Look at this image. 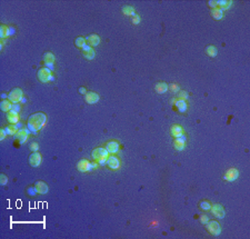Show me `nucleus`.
<instances>
[{
	"label": "nucleus",
	"mask_w": 250,
	"mask_h": 239,
	"mask_svg": "<svg viewBox=\"0 0 250 239\" xmlns=\"http://www.w3.org/2000/svg\"><path fill=\"white\" fill-rule=\"evenodd\" d=\"M211 17L216 20H220L223 17V11L219 8H215L211 10Z\"/></svg>",
	"instance_id": "nucleus-25"
},
{
	"label": "nucleus",
	"mask_w": 250,
	"mask_h": 239,
	"mask_svg": "<svg viewBox=\"0 0 250 239\" xmlns=\"http://www.w3.org/2000/svg\"><path fill=\"white\" fill-rule=\"evenodd\" d=\"M119 144L117 141H109L106 145V150L108 151L109 153H116L119 151Z\"/></svg>",
	"instance_id": "nucleus-19"
},
{
	"label": "nucleus",
	"mask_w": 250,
	"mask_h": 239,
	"mask_svg": "<svg viewBox=\"0 0 250 239\" xmlns=\"http://www.w3.org/2000/svg\"><path fill=\"white\" fill-rule=\"evenodd\" d=\"M82 56L87 59V60H92V59H94L96 53H94V50L92 49L90 46L86 44V46L82 48Z\"/></svg>",
	"instance_id": "nucleus-12"
},
{
	"label": "nucleus",
	"mask_w": 250,
	"mask_h": 239,
	"mask_svg": "<svg viewBox=\"0 0 250 239\" xmlns=\"http://www.w3.org/2000/svg\"><path fill=\"white\" fill-rule=\"evenodd\" d=\"M172 103L177 107V109L180 112H185V111L187 110V108H188V105H187L186 100H181V99H172Z\"/></svg>",
	"instance_id": "nucleus-18"
},
{
	"label": "nucleus",
	"mask_w": 250,
	"mask_h": 239,
	"mask_svg": "<svg viewBox=\"0 0 250 239\" xmlns=\"http://www.w3.org/2000/svg\"><path fill=\"white\" fill-rule=\"evenodd\" d=\"M200 221H201V224H203V225H206L207 222L209 221V217L206 216V215H202V216H200Z\"/></svg>",
	"instance_id": "nucleus-34"
},
{
	"label": "nucleus",
	"mask_w": 250,
	"mask_h": 239,
	"mask_svg": "<svg viewBox=\"0 0 250 239\" xmlns=\"http://www.w3.org/2000/svg\"><path fill=\"white\" fill-rule=\"evenodd\" d=\"M6 136H7L6 129H1V131H0V139H1V140H3V139L6 138Z\"/></svg>",
	"instance_id": "nucleus-38"
},
{
	"label": "nucleus",
	"mask_w": 250,
	"mask_h": 239,
	"mask_svg": "<svg viewBox=\"0 0 250 239\" xmlns=\"http://www.w3.org/2000/svg\"><path fill=\"white\" fill-rule=\"evenodd\" d=\"M9 32H10V36H11V35H14V33H15V28H12V27L9 28Z\"/></svg>",
	"instance_id": "nucleus-44"
},
{
	"label": "nucleus",
	"mask_w": 250,
	"mask_h": 239,
	"mask_svg": "<svg viewBox=\"0 0 250 239\" xmlns=\"http://www.w3.org/2000/svg\"><path fill=\"white\" fill-rule=\"evenodd\" d=\"M8 36H10V32H9V27H7V26H1L0 27V37H1V39H5L7 38Z\"/></svg>",
	"instance_id": "nucleus-28"
},
{
	"label": "nucleus",
	"mask_w": 250,
	"mask_h": 239,
	"mask_svg": "<svg viewBox=\"0 0 250 239\" xmlns=\"http://www.w3.org/2000/svg\"><path fill=\"white\" fill-rule=\"evenodd\" d=\"M206 228H207V230H208L211 235H214V236H219L220 233H221V227H220L219 224L217 221H215V220L207 222Z\"/></svg>",
	"instance_id": "nucleus-4"
},
{
	"label": "nucleus",
	"mask_w": 250,
	"mask_h": 239,
	"mask_svg": "<svg viewBox=\"0 0 250 239\" xmlns=\"http://www.w3.org/2000/svg\"><path fill=\"white\" fill-rule=\"evenodd\" d=\"M206 52H207V55L209 57H216L217 53H218V50H217V48L215 46H208V47L206 48Z\"/></svg>",
	"instance_id": "nucleus-29"
},
{
	"label": "nucleus",
	"mask_w": 250,
	"mask_h": 239,
	"mask_svg": "<svg viewBox=\"0 0 250 239\" xmlns=\"http://www.w3.org/2000/svg\"><path fill=\"white\" fill-rule=\"evenodd\" d=\"M30 149L32 150L33 153H36V151H38V149H39V145L37 144V142H32V144L30 145Z\"/></svg>",
	"instance_id": "nucleus-35"
},
{
	"label": "nucleus",
	"mask_w": 250,
	"mask_h": 239,
	"mask_svg": "<svg viewBox=\"0 0 250 239\" xmlns=\"http://www.w3.org/2000/svg\"><path fill=\"white\" fill-rule=\"evenodd\" d=\"M0 108H1L2 111L8 112V111H10L12 109V103H11L10 100H2L1 103H0Z\"/></svg>",
	"instance_id": "nucleus-24"
},
{
	"label": "nucleus",
	"mask_w": 250,
	"mask_h": 239,
	"mask_svg": "<svg viewBox=\"0 0 250 239\" xmlns=\"http://www.w3.org/2000/svg\"><path fill=\"white\" fill-rule=\"evenodd\" d=\"M6 129V132H7V135H10V136H14V135H16L17 132H18V130H19V128L17 127V125H10L8 126L7 128H5Z\"/></svg>",
	"instance_id": "nucleus-26"
},
{
	"label": "nucleus",
	"mask_w": 250,
	"mask_h": 239,
	"mask_svg": "<svg viewBox=\"0 0 250 239\" xmlns=\"http://www.w3.org/2000/svg\"><path fill=\"white\" fill-rule=\"evenodd\" d=\"M106 162H107L108 167L109 168H111V169L117 170L120 168V160L117 158V157H115V156H109Z\"/></svg>",
	"instance_id": "nucleus-8"
},
{
	"label": "nucleus",
	"mask_w": 250,
	"mask_h": 239,
	"mask_svg": "<svg viewBox=\"0 0 250 239\" xmlns=\"http://www.w3.org/2000/svg\"><path fill=\"white\" fill-rule=\"evenodd\" d=\"M86 44H87L86 38H83V37H78V38L76 39V46H77L78 48H81V49H82Z\"/></svg>",
	"instance_id": "nucleus-30"
},
{
	"label": "nucleus",
	"mask_w": 250,
	"mask_h": 239,
	"mask_svg": "<svg viewBox=\"0 0 250 239\" xmlns=\"http://www.w3.org/2000/svg\"><path fill=\"white\" fill-rule=\"evenodd\" d=\"M44 62H46V66L48 67V69L53 70V68H55V67H53V65H55V56H53L51 52L44 53Z\"/></svg>",
	"instance_id": "nucleus-14"
},
{
	"label": "nucleus",
	"mask_w": 250,
	"mask_h": 239,
	"mask_svg": "<svg viewBox=\"0 0 250 239\" xmlns=\"http://www.w3.org/2000/svg\"><path fill=\"white\" fill-rule=\"evenodd\" d=\"M109 157V153L106 150V148H96V149L92 151V158L97 161L98 164L103 165L107 161Z\"/></svg>",
	"instance_id": "nucleus-2"
},
{
	"label": "nucleus",
	"mask_w": 250,
	"mask_h": 239,
	"mask_svg": "<svg viewBox=\"0 0 250 239\" xmlns=\"http://www.w3.org/2000/svg\"><path fill=\"white\" fill-rule=\"evenodd\" d=\"M12 110L16 111V112H19V111H20V106L18 105V103H14V105H12Z\"/></svg>",
	"instance_id": "nucleus-40"
},
{
	"label": "nucleus",
	"mask_w": 250,
	"mask_h": 239,
	"mask_svg": "<svg viewBox=\"0 0 250 239\" xmlns=\"http://www.w3.org/2000/svg\"><path fill=\"white\" fill-rule=\"evenodd\" d=\"M35 188H36L37 192L40 195H44L48 192V186L46 185V182H44V181H37Z\"/></svg>",
	"instance_id": "nucleus-20"
},
{
	"label": "nucleus",
	"mask_w": 250,
	"mask_h": 239,
	"mask_svg": "<svg viewBox=\"0 0 250 239\" xmlns=\"http://www.w3.org/2000/svg\"><path fill=\"white\" fill-rule=\"evenodd\" d=\"M168 89H170V91L172 94H178V92L180 91L179 86H178L177 83H170V86H168Z\"/></svg>",
	"instance_id": "nucleus-31"
},
{
	"label": "nucleus",
	"mask_w": 250,
	"mask_h": 239,
	"mask_svg": "<svg viewBox=\"0 0 250 239\" xmlns=\"http://www.w3.org/2000/svg\"><path fill=\"white\" fill-rule=\"evenodd\" d=\"M29 133H30V130H29L28 128H26V129H19V130H18V132L16 133V138L18 139L19 144L26 142V140L28 139V136H29Z\"/></svg>",
	"instance_id": "nucleus-7"
},
{
	"label": "nucleus",
	"mask_w": 250,
	"mask_h": 239,
	"mask_svg": "<svg viewBox=\"0 0 250 239\" xmlns=\"http://www.w3.org/2000/svg\"><path fill=\"white\" fill-rule=\"evenodd\" d=\"M79 92H80V94H87V92H86V89L83 88V87L79 88Z\"/></svg>",
	"instance_id": "nucleus-43"
},
{
	"label": "nucleus",
	"mask_w": 250,
	"mask_h": 239,
	"mask_svg": "<svg viewBox=\"0 0 250 239\" xmlns=\"http://www.w3.org/2000/svg\"><path fill=\"white\" fill-rule=\"evenodd\" d=\"M46 120H47V116L42 112H37V114L31 115L28 119V129L30 130V132L37 133L42 128V126L46 124Z\"/></svg>",
	"instance_id": "nucleus-1"
},
{
	"label": "nucleus",
	"mask_w": 250,
	"mask_h": 239,
	"mask_svg": "<svg viewBox=\"0 0 250 239\" xmlns=\"http://www.w3.org/2000/svg\"><path fill=\"white\" fill-rule=\"evenodd\" d=\"M38 78L41 82H48V81L52 80L53 77L51 75V70L48 68H41L38 71Z\"/></svg>",
	"instance_id": "nucleus-5"
},
{
	"label": "nucleus",
	"mask_w": 250,
	"mask_h": 239,
	"mask_svg": "<svg viewBox=\"0 0 250 239\" xmlns=\"http://www.w3.org/2000/svg\"><path fill=\"white\" fill-rule=\"evenodd\" d=\"M238 176H239L238 170H237L236 168H230V169H228L227 171H226L225 179L227 181H230V182H232V181H235L237 178H238Z\"/></svg>",
	"instance_id": "nucleus-9"
},
{
	"label": "nucleus",
	"mask_w": 250,
	"mask_h": 239,
	"mask_svg": "<svg viewBox=\"0 0 250 239\" xmlns=\"http://www.w3.org/2000/svg\"><path fill=\"white\" fill-rule=\"evenodd\" d=\"M28 194L30 195V196H35V195L37 194L36 188H29V189H28Z\"/></svg>",
	"instance_id": "nucleus-39"
},
{
	"label": "nucleus",
	"mask_w": 250,
	"mask_h": 239,
	"mask_svg": "<svg viewBox=\"0 0 250 239\" xmlns=\"http://www.w3.org/2000/svg\"><path fill=\"white\" fill-rule=\"evenodd\" d=\"M170 131H171V135L172 137H175V138H178V137H180L183 135V130H182V127L179 125H175L172 126L171 129H170Z\"/></svg>",
	"instance_id": "nucleus-21"
},
{
	"label": "nucleus",
	"mask_w": 250,
	"mask_h": 239,
	"mask_svg": "<svg viewBox=\"0 0 250 239\" xmlns=\"http://www.w3.org/2000/svg\"><path fill=\"white\" fill-rule=\"evenodd\" d=\"M122 12L126 16H135L136 15V11H135V8L131 7V6H126L122 8Z\"/></svg>",
	"instance_id": "nucleus-27"
},
{
	"label": "nucleus",
	"mask_w": 250,
	"mask_h": 239,
	"mask_svg": "<svg viewBox=\"0 0 250 239\" xmlns=\"http://www.w3.org/2000/svg\"><path fill=\"white\" fill-rule=\"evenodd\" d=\"M139 22H140V16L139 15H135L132 18V23L133 25H138Z\"/></svg>",
	"instance_id": "nucleus-36"
},
{
	"label": "nucleus",
	"mask_w": 250,
	"mask_h": 239,
	"mask_svg": "<svg viewBox=\"0 0 250 239\" xmlns=\"http://www.w3.org/2000/svg\"><path fill=\"white\" fill-rule=\"evenodd\" d=\"M86 44L90 47H96L100 44V37L98 35H90L86 38Z\"/></svg>",
	"instance_id": "nucleus-16"
},
{
	"label": "nucleus",
	"mask_w": 250,
	"mask_h": 239,
	"mask_svg": "<svg viewBox=\"0 0 250 239\" xmlns=\"http://www.w3.org/2000/svg\"><path fill=\"white\" fill-rule=\"evenodd\" d=\"M211 212L214 214V216H216L217 218H223L226 215V211L225 209H223V207H222L221 205H218V203H216V205L211 206Z\"/></svg>",
	"instance_id": "nucleus-6"
},
{
	"label": "nucleus",
	"mask_w": 250,
	"mask_h": 239,
	"mask_svg": "<svg viewBox=\"0 0 250 239\" xmlns=\"http://www.w3.org/2000/svg\"><path fill=\"white\" fill-rule=\"evenodd\" d=\"M77 168H78V170L81 172H87V171L92 170L91 164H90L88 160H86V159H82V160L79 161L77 165Z\"/></svg>",
	"instance_id": "nucleus-11"
},
{
	"label": "nucleus",
	"mask_w": 250,
	"mask_h": 239,
	"mask_svg": "<svg viewBox=\"0 0 250 239\" xmlns=\"http://www.w3.org/2000/svg\"><path fill=\"white\" fill-rule=\"evenodd\" d=\"M178 99H181V100L188 99V94H187L186 91H179L178 92Z\"/></svg>",
	"instance_id": "nucleus-33"
},
{
	"label": "nucleus",
	"mask_w": 250,
	"mask_h": 239,
	"mask_svg": "<svg viewBox=\"0 0 250 239\" xmlns=\"http://www.w3.org/2000/svg\"><path fill=\"white\" fill-rule=\"evenodd\" d=\"M185 142H186V137L183 136H180L178 137V138H176L175 142H173V146H175V149L178 150V151H181V150L185 149Z\"/></svg>",
	"instance_id": "nucleus-17"
},
{
	"label": "nucleus",
	"mask_w": 250,
	"mask_h": 239,
	"mask_svg": "<svg viewBox=\"0 0 250 239\" xmlns=\"http://www.w3.org/2000/svg\"><path fill=\"white\" fill-rule=\"evenodd\" d=\"M0 181H1V185H6V183L8 182V178H7V176L6 175L0 176Z\"/></svg>",
	"instance_id": "nucleus-37"
},
{
	"label": "nucleus",
	"mask_w": 250,
	"mask_h": 239,
	"mask_svg": "<svg viewBox=\"0 0 250 239\" xmlns=\"http://www.w3.org/2000/svg\"><path fill=\"white\" fill-rule=\"evenodd\" d=\"M157 225H158V222H157V221H152V222H151V226H155V227H156Z\"/></svg>",
	"instance_id": "nucleus-45"
},
{
	"label": "nucleus",
	"mask_w": 250,
	"mask_h": 239,
	"mask_svg": "<svg viewBox=\"0 0 250 239\" xmlns=\"http://www.w3.org/2000/svg\"><path fill=\"white\" fill-rule=\"evenodd\" d=\"M29 162H30V165L32 167L40 166V164H41V155H40L38 151L33 153L32 155H30V157H29Z\"/></svg>",
	"instance_id": "nucleus-13"
},
{
	"label": "nucleus",
	"mask_w": 250,
	"mask_h": 239,
	"mask_svg": "<svg viewBox=\"0 0 250 239\" xmlns=\"http://www.w3.org/2000/svg\"><path fill=\"white\" fill-rule=\"evenodd\" d=\"M209 6L210 7H212V8H217V1H214V0H211V1H209Z\"/></svg>",
	"instance_id": "nucleus-41"
},
{
	"label": "nucleus",
	"mask_w": 250,
	"mask_h": 239,
	"mask_svg": "<svg viewBox=\"0 0 250 239\" xmlns=\"http://www.w3.org/2000/svg\"><path fill=\"white\" fill-rule=\"evenodd\" d=\"M200 208L202 209V210L208 211L211 209V205H210V203H208V201H201V203H200Z\"/></svg>",
	"instance_id": "nucleus-32"
},
{
	"label": "nucleus",
	"mask_w": 250,
	"mask_h": 239,
	"mask_svg": "<svg viewBox=\"0 0 250 239\" xmlns=\"http://www.w3.org/2000/svg\"><path fill=\"white\" fill-rule=\"evenodd\" d=\"M98 167V162H91V168L92 169H96Z\"/></svg>",
	"instance_id": "nucleus-42"
},
{
	"label": "nucleus",
	"mask_w": 250,
	"mask_h": 239,
	"mask_svg": "<svg viewBox=\"0 0 250 239\" xmlns=\"http://www.w3.org/2000/svg\"><path fill=\"white\" fill-rule=\"evenodd\" d=\"M100 99L99 94L97 92H94V91H90V92H87L86 96H85V100L87 101V103L89 105H94V103H98Z\"/></svg>",
	"instance_id": "nucleus-10"
},
{
	"label": "nucleus",
	"mask_w": 250,
	"mask_h": 239,
	"mask_svg": "<svg viewBox=\"0 0 250 239\" xmlns=\"http://www.w3.org/2000/svg\"><path fill=\"white\" fill-rule=\"evenodd\" d=\"M7 119H8V121L10 122L11 125H16V124L19 122V112H16V111L11 109L7 114Z\"/></svg>",
	"instance_id": "nucleus-15"
},
{
	"label": "nucleus",
	"mask_w": 250,
	"mask_h": 239,
	"mask_svg": "<svg viewBox=\"0 0 250 239\" xmlns=\"http://www.w3.org/2000/svg\"><path fill=\"white\" fill-rule=\"evenodd\" d=\"M23 98V92L20 88H15L14 90H11L10 94H8V99L10 100L11 103H20Z\"/></svg>",
	"instance_id": "nucleus-3"
},
{
	"label": "nucleus",
	"mask_w": 250,
	"mask_h": 239,
	"mask_svg": "<svg viewBox=\"0 0 250 239\" xmlns=\"http://www.w3.org/2000/svg\"><path fill=\"white\" fill-rule=\"evenodd\" d=\"M155 89L158 94H165V92L168 90V85H167L166 82H158V83H156Z\"/></svg>",
	"instance_id": "nucleus-22"
},
{
	"label": "nucleus",
	"mask_w": 250,
	"mask_h": 239,
	"mask_svg": "<svg viewBox=\"0 0 250 239\" xmlns=\"http://www.w3.org/2000/svg\"><path fill=\"white\" fill-rule=\"evenodd\" d=\"M232 5V1H227V0H218L217 1V6H219L222 11L226 10V9H229Z\"/></svg>",
	"instance_id": "nucleus-23"
}]
</instances>
